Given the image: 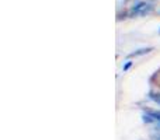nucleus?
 I'll return each instance as SVG.
<instances>
[{"mask_svg":"<svg viewBox=\"0 0 160 140\" xmlns=\"http://www.w3.org/2000/svg\"><path fill=\"white\" fill-rule=\"evenodd\" d=\"M149 98L158 105H160V93H153L152 91V93H149Z\"/></svg>","mask_w":160,"mask_h":140,"instance_id":"f257e3e1","label":"nucleus"},{"mask_svg":"<svg viewBox=\"0 0 160 140\" xmlns=\"http://www.w3.org/2000/svg\"><path fill=\"white\" fill-rule=\"evenodd\" d=\"M150 52V49H138L136 52H133V53H131V58H133V56H142V55H145V53H149Z\"/></svg>","mask_w":160,"mask_h":140,"instance_id":"f03ea898","label":"nucleus"},{"mask_svg":"<svg viewBox=\"0 0 160 140\" xmlns=\"http://www.w3.org/2000/svg\"><path fill=\"white\" fill-rule=\"evenodd\" d=\"M131 66H132V62H127V63H125L124 66H122V70H124V71H127V70L129 69Z\"/></svg>","mask_w":160,"mask_h":140,"instance_id":"7ed1b4c3","label":"nucleus"},{"mask_svg":"<svg viewBox=\"0 0 160 140\" xmlns=\"http://www.w3.org/2000/svg\"><path fill=\"white\" fill-rule=\"evenodd\" d=\"M159 34H160V31H159Z\"/></svg>","mask_w":160,"mask_h":140,"instance_id":"20e7f679","label":"nucleus"}]
</instances>
